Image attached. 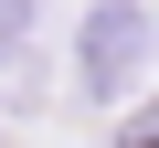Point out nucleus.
I'll list each match as a JSON object with an SVG mask.
<instances>
[{
  "mask_svg": "<svg viewBox=\"0 0 159 148\" xmlns=\"http://www.w3.org/2000/svg\"><path fill=\"white\" fill-rule=\"evenodd\" d=\"M138 63H148V11H117L106 0V11L85 21V95H117Z\"/></svg>",
  "mask_w": 159,
  "mask_h": 148,
  "instance_id": "f257e3e1",
  "label": "nucleus"
},
{
  "mask_svg": "<svg viewBox=\"0 0 159 148\" xmlns=\"http://www.w3.org/2000/svg\"><path fill=\"white\" fill-rule=\"evenodd\" d=\"M106 148H159V95H148V106H127V116L106 127Z\"/></svg>",
  "mask_w": 159,
  "mask_h": 148,
  "instance_id": "7ed1b4c3",
  "label": "nucleus"
},
{
  "mask_svg": "<svg viewBox=\"0 0 159 148\" xmlns=\"http://www.w3.org/2000/svg\"><path fill=\"white\" fill-rule=\"evenodd\" d=\"M21 42H32V0H0V74H21Z\"/></svg>",
  "mask_w": 159,
  "mask_h": 148,
  "instance_id": "f03ea898",
  "label": "nucleus"
}]
</instances>
